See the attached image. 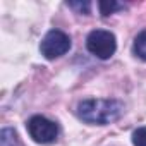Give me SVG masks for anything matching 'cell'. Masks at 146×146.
Masks as SVG:
<instances>
[{
	"label": "cell",
	"instance_id": "1",
	"mask_svg": "<svg viewBox=\"0 0 146 146\" xmlns=\"http://www.w3.org/2000/svg\"><path fill=\"white\" fill-rule=\"evenodd\" d=\"M124 112V105L119 100H103V98H90L83 100L78 105V117L88 124L105 125L120 119Z\"/></svg>",
	"mask_w": 146,
	"mask_h": 146
},
{
	"label": "cell",
	"instance_id": "2",
	"mask_svg": "<svg viewBox=\"0 0 146 146\" xmlns=\"http://www.w3.org/2000/svg\"><path fill=\"white\" fill-rule=\"evenodd\" d=\"M86 48L95 57H98L102 60H107L117 50L115 35L110 33V31H107V29H95L86 38Z\"/></svg>",
	"mask_w": 146,
	"mask_h": 146
},
{
	"label": "cell",
	"instance_id": "3",
	"mask_svg": "<svg viewBox=\"0 0 146 146\" xmlns=\"http://www.w3.org/2000/svg\"><path fill=\"white\" fill-rule=\"evenodd\" d=\"M26 127H28V132L33 137V141H36L40 144H52L58 137V125L43 115H33L28 120Z\"/></svg>",
	"mask_w": 146,
	"mask_h": 146
},
{
	"label": "cell",
	"instance_id": "4",
	"mask_svg": "<svg viewBox=\"0 0 146 146\" xmlns=\"http://www.w3.org/2000/svg\"><path fill=\"white\" fill-rule=\"evenodd\" d=\"M69 48H70V38H69V35H65L60 29H50L40 45L41 55H45V58H48V60L65 55L69 52Z\"/></svg>",
	"mask_w": 146,
	"mask_h": 146
},
{
	"label": "cell",
	"instance_id": "5",
	"mask_svg": "<svg viewBox=\"0 0 146 146\" xmlns=\"http://www.w3.org/2000/svg\"><path fill=\"white\" fill-rule=\"evenodd\" d=\"M0 146H21L14 129H9V127L2 129V132H0Z\"/></svg>",
	"mask_w": 146,
	"mask_h": 146
},
{
	"label": "cell",
	"instance_id": "6",
	"mask_svg": "<svg viewBox=\"0 0 146 146\" xmlns=\"http://www.w3.org/2000/svg\"><path fill=\"white\" fill-rule=\"evenodd\" d=\"M132 50H134V55L136 57H139L141 60H146V31H141L136 36Z\"/></svg>",
	"mask_w": 146,
	"mask_h": 146
},
{
	"label": "cell",
	"instance_id": "7",
	"mask_svg": "<svg viewBox=\"0 0 146 146\" xmlns=\"http://www.w3.org/2000/svg\"><path fill=\"white\" fill-rule=\"evenodd\" d=\"M98 7H100V12H102V16H110V14H113V12H117V11H122L124 9V4H119V2H113V0H110V2H100L98 4Z\"/></svg>",
	"mask_w": 146,
	"mask_h": 146
},
{
	"label": "cell",
	"instance_id": "8",
	"mask_svg": "<svg viewBox=\"0 0 146 146\" xmlns=\"http://www.w3.org/2000/svg\"><path fill=\"white\" fill-rule=\"evenodd\" d=\"M132 144L134 146H146V125L137 127L132 132Z\"/></svg>",
	"mask_w": 146,
	"mask_h": 146
},
{
	"label": "cell",
	"instance_id": "9",
	"mask_svg": "<svg viewBox=\"0 0 146 146\" xmlns=\"http://www.w3.org/2000/svg\"><path fill=\"white\" fill-rule=\"evenodd\" d=\"M67 5L70 9L78 11L79 14H90V9H91V4L90 2H67Z\"/></svg>",
	"mask_w": 146,
	"mask_h": 146
}]
</instances>
